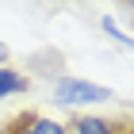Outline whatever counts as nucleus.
<instances>
[{"mask_svg": "<svg viewBox=\"0 0 134 134\" xmlns=\"http://www.w3.org/2000/svg\"><path fill=\"white\" fill-rule=\"evenodd\" d=\"M111 88H103L96 81H81V77H62L54 81V100L62 107H84V103H107L111 100Z\"/></svg>", "mask_w": 134, "mask_h": 134, "instance_id": "1", "label": "nucleus"}, {"mask_svg": "<svg viewBox=\"0 0 134 134\" xmlns=\"http://www.w3.org/2000/svg\"><path fill=\"white\" fill-rule=\"evenodd\" d=\"M0 134H65V123H54L42 111H19L0 123Z\"/></svg>", "mask_w": 134, "mask_h": 134, "instance_id": "2", "label": "nucleus"}, {"mask_svg": "<svg viewBox=\"0 0 134 134\" xmlns=\"http://www.w3.org/2000/svg\"><path fill=\"white\" fill-rule=\"evenodd\" d=\"M65 134H123V119H107V115H84L77 111L65 123Z\"/></svg>", "mask_w": 134, "mask_h": 134, "instance_id": "3", "label": "nucleus"}, {"mask_svg": "<svg viewBox=\"0 0 134 134\" xmlns=\"http://www.w3.org/2000/svg\"><path fill=\"white\" fill-rule=\"evenodd\" d=\"M15 92H31V77L19 69H0V100H8Z\"/></svg>", "mask_w": 134, "mask_h": 134, "instance_id": "4", "label": "nucleus"}, {"mask_svg": "<svg viewBox=\"0 0 134 134\" xmlns=\"http://www.w3.org/2000/svg\"><path fill=\"white\" fill-rule=\"evenodd\" d=\"M100 27H103V35H111V38H119L123 46H134V38H130V35H126V31H123V27H119L115 19H103Z\"/></svg>", "mask_w": 134, "mask_h": 134, "instance_id": "5", "label": "nucleus"}, {"mask_svg": "<svg viewBox=\"0 0 134 134\" xmlns=\"http://www.w3.org/2000/svg\"><path fill=\"white\" fill-rule=\"evenodd\" d=\"M123 134H134V115H123Z\"/></svg>", "mask_w": 134, "mask_h": 134, "instance_id": "6", "label": "nucleus"}, {"mask_svg": "<svg viewBox=\"0 0 134 134\" xmlns=\"http://www.w3.org/2000/svg\"><path fill=\"white\" fill-rule=\"evenodd\" d=\"M8 58H12V54H8V46L0 42V69H8Z\"/></svg>", "mask_w": 134, "mask_h": 134, "instance_id": "7", "label": "nucleus"}]
</instances>
